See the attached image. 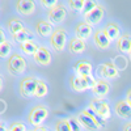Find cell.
Wrapping results in <instances>:
<instances>
[{"label": "cell", "mask_w": 131, "mask_h": 131, "mask_svg": "<svg viewBox=\"0 0 131 131\" xmlns=\"http://www.w3.org/2000/svg\"><path fill=\"white\" fill-rule=\"evenodd\" d=\"M26 59L18 52H13L7 60V70L10 75L20 76L26 71Z\"/></svg>", "instance_id": "6da1fadb"}, {"label": "cell", "mask_w": 131, "mask_h": 131, "mask_svg": "<svg viewBox=\"0 0 131 131\" xmlns=\"http://www.w3.org/2000/svg\"><path fill=\"white\" fill-rule=\"evenodd\" d=\"M47 117H49V109L45 105H42V104H37L29 110V113H28V122L33 127L42 126V123L47 119Z\"/></svg>", "instance_id": "7a4b0ae2"}, {"label": "cell", "mask_w": 131, "mask_h": 131, "mask_svg": "<svg viewBox=\"0 0 131 131\" xmlns=\"http://www.w3.org/2000/svg\"><path fill=\"white\" fill-rule=\"evenodd\" d=\"M96 83V79L93 78V75L91 76H79V75H73L72 78L70 79V85H71V89L73 92H85L88 89H92L93 85Z\"/></svg>", "instance_id": "3957f363"}, {"label": "cell", "mask_w": 131, "mask_h": 131, "mask_svg": "<svg viewBox=\"0 0 131 131\" xmlns=\"http://www.w3.org/2000/svg\"><path fill=\"white\" fill-rule=\"evenodd\" d=\"M88 107L92 109L94 113H97L102 119H105V121H107V119L112 117L110 105H109V102L105 100V98H98V97L91 98Z\"/></svg>", "instance_id": "277c9868"}, {"label": "cell", "mask_w": 131, "mask_h": 131, "mask_svg": "<svg viewBox=\"0 0 131 131\" xmlns=\"http://www.w3.org/2000/svg\"><path fill=\"white\" fill-rule=\"evenodd\" d=\"M38 79L34 76H25L18 81V93L24 98H30L36 94Z\"/></svg>", "instance_id": "5b68a950"}, {"label": "cell", "mask_w": 131, "mask_h": 131, "mask_svg": "<svg viewBox=\"0 0 131 131\" xmlns=\"http://www.w3.org/2000/svg\"><path fill=\"white\" fill-rule=\"evenodd\" d=\"M67 31H66L64 28L58 26V28H54L52 34L50 36V45L51 47L55 50V51H63L67 46Z\"/></svg>", "instance_id": "8992f818"}, {"label": "cell", "mask_w": 131, "mask_h": 131, "mask_svg": "<svg viewBox=\"0 0 131 131\" xmlns=\"http://www.w3.org/2000/svg\"><path fill=\"white\" fill-rule=\"evenodd\" d=\"M97 73L100 76V79L104 80H114L119 78V70L115 67V64L110 60L104 62L97 67Z\"/></svg>", "instance_id": "52a82bcc"}, {"label": "cell", "mask_w": 131, "mask_h": 131, "mask_svg": "<svg viewBox=\"0 0 131 131\" xmlns=\"http://www.w3.org/2000/svg\"><path fill=\"white\" fill-rule=\"evenodd\" d=\"M47 16L50 18V23L54 24H62L67 17V8H66L60 2H58L54 7H51L47 10Z\"/></svg>", "instance_id": "ba28073f"}, {"label": "cell", "mask_w": 131, "mask_h": 131, "mask_svg": "<svg viewBox=\"0 0 131 131\" xmlns=\"http://www.w3.org/2000/svg\"><path fill=\"white\" fill-rule=\"evenodd\" d=\"M104 17H105V7L102 4H97L89 13H86L84 16V21H86L89 25L94 26V25L101 24Z\"/></svg>", "instance_id": "9c48e42d"}, {"label": "cell", "mask_w": 131, "mask_h": 131, "mask_svg": "<svg viewBox=\"0 0 131 131\" xmlns=\"http://www.w3.org/2000/svg\"><path fill=\"white\" fill-rule=\"evenodd\" d=\"M114 113L122 119L130 121L131 119V105L126 98H119L114 102Z\"/></svg>", "instance_id": "30bf717a"}, {"label": "cell", "mask_w": 131, "mask_h": 131, "mask_svg": "<svg viewBox=\"0 0 131 131\" xmlns=\"http://www.w3.org/2000/svg\"><path fill=\"white\" fill-rule=\"evenodd\" d=\"M93 26L89 25L86 21H79L75 26V37L79 38V39H89L91 36L93 34Z\"/></svg>", "instance_id": "8fae6325"}, {"label": "cell", "mask_w": 131, "mask_h": 131, "mask_svg": "<svg viewBox=\"0 0 131 131\" xmlns=\"http://www.w3.org/2000/svg\"><path fill=\"white\" fill-rule=\"evenodd\" d=\"M33 58H34L36 63L46 67V66H50L51 62H52V54L46 46H39V49L37 50V52L34 55H33Z\"/></svg>", "instance_id": "7c38bea8"}, {"label": "cell", "mask_w": 131, "mask_h": 131, "mask_svg": "<svg viewBox=\"0 0 131 131\" xmlns=\"http://www.w3.org/2000/svg\"><path fill=\"white\" fill-rule=\"evenodd\" d=\"M92 92H93L94 97L105 98L109 94V92H110V84L104 79H96V83L92 88Z\"/></svg>", "instance_id": "4fadbf2b"}, {"label": "cell", "mask_w": 131, "mask_h": 131, "mask_svg": "<svg viewBox=\"0 0 131 131\" xmlns=\"http://www.w3.org/2000/svg\"><path fill=\"white\" fill-rule=\"evenodd\" d=\"M93 43L97 49L100 50H107L112 45V41L106 37V34L101 30V29H97L93 33Z\"/></svg>", "instance_id": "5bb4252c"}, {"label": "cell", "mask_w": 131, "mask_h": 131, "mask_svg": "<svg viewBox=\"0 0 131 131\" xmlns=\"http://www.w3.org/2000/svg\"><path fill=\"white\" fill-rule=\"evenodd\" d=\"M16 10L23 16H30L36 10V3L33 0H18L16 2Z\"/></svg>", "instance_id": "9a60e30c"}, {"label": "cell", "mask_w": 131, "mask_h": 131, "mask_svg": "<svg viewBox=\"0 0 131 131\" xmlns=\"http://www.w3.org/2000/svg\"><path fill=\"white\" fill-rule=\"evenodd\" d=\"M102 31L106 34V37L110 41H117L121 37V26H119L115 21H109L102 28Z\"/></svg>", "instance_id": "2e32d148"}, {"label": "cell", "mask_w": 131, "mask_h": 131, "mask_svg": "<svg viewBox=\"0 0 131 131\" xmlns=\"http://www.w3.org/2000/svg\"><path fill=\"white\" fill-rule=\"evenodd\" d=\"M73 71L79 76H91L93 71V66L88 60H78L73 64Z\"/></svg>", "instance_id": "e0dca14e"}, {"label": "cell", "mask_w": 131, "mask_h": 131, "mask_svg": "<svg viewBox=\"0 0 131 131\" xmlns=\"http://www.w3.org/2000/svg\"><path fill=\"white\" fill-rule=\"evenodd\" d=\"M36 30L37 33L43 37V38H50V36L52 34V31H54V28H52V24L50 23V21L47 20H38L37 23H36Z\"/></svg>", "instance_id": "ac0fdd59"}, {"label": "cell", "mask_w": 131, "mask_h": 131, "mask_svg": "<svg viewBox=\"0 0 131 131\" xmlns=\"http://www.w3.org/2000/svg\"><path fill=\"white\" fill-rule=\"evenodd\" d=\"M115 46H117V50L121 51V52H127L130 51L131 49V34L130 33H125V34H121L117 41H115Z\"/></svg>", "instance_id": "d6986e66"}, {"label": "cell", "mask_w": 131, "mask_h": 131, "mask_svg": "<svg viewBox=\"0 0 131 131\" xmlns=\"http://www.w3.org/2000/svg\"><path fill=\"white\" fill-rule=\"evenodd\" d=\"M68 50L72 54H83L86 50V42L73 37L68 41Z\"/></svg>", "instance_id": "ffe728a7"}, {"label": "cell", "mask_w": 131, "mask_h": 131, "mask_svg": "<svg viewBox=\"0 0 131 131\" xmlns=\"http://www.w3.org/2000/svg\"><path fill=\"white\" fill-rule=\"evenodd\" d=\"M78 119H79V122L81 123V126H83V128H85V130H88V131H97V130H100L98 128V126L93 122V119H91L86 114H84L83 112H79L78 113Z\"/></svg>", "instance_id": "44dd1931"}, {"label": "cell", "mask_w": 131, "mask_h": 131, "mask_svg": "<svg viewBox=\"0 0 131 131\" xmlns=\"http://www.w3.org/2000/svg\"><path fill=\"white\" fill-rule=\"evenodd\" d=\"M12 39H13V41H16V42L18 43V45H20V43L33 41V39H34V33H33L30 29L25 28L23 31L17 33V34H12Z\"/></svg>", "instance_id": "7402d4cb"}, {"label": "cell", "mask_w": 131, "mask_h": 131, "mask_svg": "<svg viewBox=\"0 0 131 131\" xmlns=\"http://www.w3.org/2000/svg\"><path fill=\"white\" fill-rule=\"evenodd\" d=\"M84 114H86V115H88L91 119H93V122L98 126V128H105L106 127V121H105V119H102L100 115H98L97 113H94L93 110H92V109H89V107H85V109H83V110H81Z\"/></svg>", "instance_id": "603a6c76"}, {"label": "cell", "mask_w": 131, "mask_h": 131, "mask_svg": "<svg viewBox=\"0 0 131 131\" xmlns=\"http://www.w3.org/2000/svg\"><path fill=\"white\" fill-rule=\"evenodd\" d=\"M18 49L24 54H26V55H34L37 52V50L39 49V45H37V42H34V41H29V42L20 43Z\"/></svg>", "instance_id": "cb8c5ba5"}, {"label": "cell", "mask_w": 131, "mask_h": 131, "mask_svg": "<svg viewBox=\"0 0 131 131\" xmlns=\"http://www.w3.org/2000/svg\"><path fill=\"white\" fill-rule=\"evenodd\" d=\"M7 25H8V29L10 31V34H17V33L23 31L25 29V25L21 23L18 18H13V17L7 21Z\"/></svg>", "instance_id": "d4e9b609"}, {"label": "cell", "mask_w": 131, "mask_h": 131, "mask_svg": "<svg viewBox=\"0 0 131 131\" xmlns=\"http://www.w3.org/2000/svg\"><path fill=\"white\" fill-rule=\"evenodd\" d=\"M47 93H49V85H47V83L43 79H38V84H37V88H36L34 97L43 98V97L47 96Z\"/></svg>", "instance_id": "484cf974"}, {"label": "cell", "mask_w": 131, "mask_h": 131, "mask_svg": "<svg viewBox=\"0 0 131 131\" xmlns=\"http://www.w3.org/2000/svg\"><path fill=\"white\" fill-rule=\"evenodd\" d=\"M54 131H72L68 118H58L54 122Z\"/></svg>", "instance_id": "4316f807"}, {"label": "cell", "mask_w": 131, "mask_h": 131, "mask_svg": "<svg viewBox=\"0 0 131 131\" xmlns=\"http://www.w3.org/2000/svg\"><path fill=\"white\" fill-rule=\"evenodd\" d=\"M10 51H12V45H10L8 41L0 43V57H2L3 59L9 58L10 55H12V54H10Z\"/></svg>", "instance_id": "83f0119b"}, {"label": "cell", "mask_w": 131, "mask_h": 131, "mask_svg": "<svg viewBox=\"0 0 131 131\" xmlns=\"http://www.w3.org/2000/svg\"><path fill=\"white\" fill-rule=\"evenodd\" d=\"M67 4H68V7L72 10H76V12H83L85 2H84V0H70Z\"/></svg>", "instance_id": "f1b7e54d"}, {"label": "cell", "mask_w": 131, "mask_h": 131, "mask_svg": "<svg viewBox=\"0 0 131 131\" xmlns=\"http://www.w3.org/2000/svg\"><path fill=\"white\" fill-rule=\"evenodd\" d=\"M8 131H26V126L23 121H12L8 125Z\"/></svg>", "instance_id": "f546056e"}, {"label": "cell", "mask_w": 131, "mask_h": 131, "mask_svg": "<svg viewBox=\"0 0 131 131\" xmlns=\"http://www.w3.org/2000/svg\"><path fill=\"white\" fill-rule=\"evenodd\" d=\"M68 119H70V125H71V130L72 131H83V126L79 122L78 117H71Z\"/></svg>", "instance_id": "4dcf8cb0"}, {"label": "cell", "mask_w": 131, "mask_h": 131, "mask_svg": "<svg viewBox=\"0 0 131 131\" xmlns=\"http://www.w3.org/2000/svg\"><path fill=\"white\" fill-rule=\"evenodd\" d=\"M97 4H98V3H96V2H91V0H86V2H85V5H84V9H83V12H81V13L85 16L86 13H89Z\"/></svg>", "instance_id": "1f68e13d"}, {"label": "cell", "mask_w": 131, "mask_h": 131, "mask_svg": "<svg viewBox=\"0 0 131 131\" xmlns=\"http://www.w3.org/2000/svg\"><path fill=\"white\" fill-rule=\"evenodd\" d=\"M58 2H57V0H42V2H41V4L43 5V7H46V8H51V7H54V5H55Z\"/></svg>", "instance_id": "d6a6232c"}, {"label": "cell", "mask_w": 131, "mask_h": 131, "mask_svg": "<svg viewBox=\"0 0 131 131\" xmlns=\"http://www.w3.org/2000/svg\"><path fill=\"white\" fill-rule=\"evenodd\" d=\"M122 131H131V122H126L122 125Z\"/></svg>", "instance_id": "836d02e7"}, {"label": "cell", "mask_w": 131, "mask_h": 131, "mask_svg": "<svg viewBox=\"0 0 131 131\" xmlns=\"http://www.w3.org/2000/svg\"><path fill=\"white\" fill-rule=\"evenodd\" d=\"M125 98L128 101V104L131 105V86H130V88L126 91V97H125Z\"/></svg>", "instance_id": "e575fe53"}, {"label": "cell", "mask_w": 131, "mask_h": 131, "mask_svg": "<svg viewBox=\"0 0 131 131\" xmlns=\"http://www.w3.org/2000/svg\"><path fill=\"white\" fill-rule=\"evenodd\" d=\"M31 131H49V130H47L46 126H43V125H42V126H37V127H34Z\"/></svg>", "instance_id": "d590c367"}, {"label": "cell", "mask_w": 131, "mask_h": 131, "mask_svg": "<svg viewBox=\"0 0 131 131\" xmlns=\"http://www.w3.org/2000/svg\"><path fill=\"white\" fill-rule=\"evenodd\" d=\"M0 38H2V39H0V43L7 41V39H5V34H4V30H2V31H0Z\"/></svg>", "instance_id": "8d00e7d4"}, {"label": "cell", "mask_w": 131, "mask_h": 131, "mask_svg": "<svg viewBox=\"0 0 131 131\" xmlns=\"http://www.w3.org/2000/svg\"><path fill=\"white\" fill-rule=\"evenodd\" d=\"M0 131H8V126L5 125V122H2V126H0Z\"/></svg>", "instance_id": "74e56055"}, {"label": "cell", "mask_w": 131, "mask_h": 131, "mask_svg": "<svg viewBox=\"0 0 131 131\" xmlns=\"http://www.w3.org/2000/svg\"><path fill=\"white\" fill-rule=\"evenodd\" d=\"M128 55L131 57V49H130V51H128Z\"/></svg>", "instance_id": "f35d334b"}]
</instances>
